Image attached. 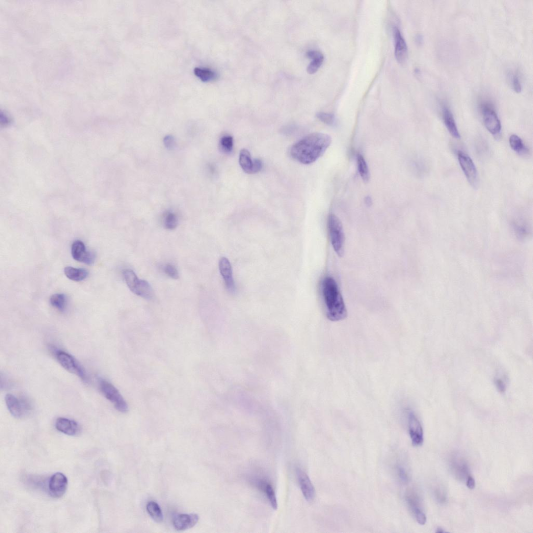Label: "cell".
Returning a JSON list of instances; mask_svg holds the SVG:
<instances>
[{
  "label": "cell",
  "mask_w": 533,
  "mask_h": 533,
  "mask_svg": "<svg viewBox=\"0 0 533 533\" xmlns=\"http://www.w3.org/2000/svg\"><path fill=\"white\" fill-rule=\"evenodd\" d=\"M71 255L77 262L92 265L95 262L96 254L87 251L86 246L80 240H76L71 245Z\"/></svg>",
  "instance_id": "cell-11"
},
{
  "label": "cell",
  "mask_w": 533,
  "mask_h": 533,
  "mask_svg": "<svg viewBox=\"0 0 533 533\" xmlns=\"http://www.w3.org/2000/svg\"><path fill=\"white\" fill-rule=\"evenodd\" d=\"M328 227L331 242L334 251L340 257L344 253L345 237L342 224L339 218L330 214L328 219Z\"/></svg>",
  "instance_id": "cell-4"
},
{
  "label": "cell",
  "mask_w": 533,
  "mask_h": 533,
  "mask_svg": "<svg viewBox=\"0 0 533 533\" xmlns=\"http://www.w3.org/2000/svg\"><path fill=\"white\" fill-rule=\"evenodd\" d=\"M442 114L444 122L449 132L450 133L455 139H459L461 138V134L459 133L455 120L451 111L449 110L447 107L444 106L443 107Z\"/></svg>",
  "instance_id": "cell-20"
},
{
  "label": "cell",
  "mask_w": 533,
  "mask_h": 533,
  "mask_svg": "<svg viewBox=\"0 0 533 533\" xmlns=\"http://www.w3.org/2000/svg\"><path fill=\"white\" fill-rule=\"evenodd\" d=\"M494 383L497 389L500 393L505 392L507 389V383L505 379L496 377L494 380Z\"/></svg>",
  "instance_id": "cell-35"
},
{
  "label": "cell",
  "mask_w": 533,
  "mask_h": 533,
  "mask_svg": "<svg viewBox=\"0 0 533 533\" xmlns=\"http://www.w3.org/2000/svg\"><path fill=\"white\" fill-rule=\"evenodd\" d=\"M458 159L460 166L470 185L474 188L478 185V178L475 165L471 158L466 153L458 151Z\"/></svg>",
  "instance_id": "cell-9"
},
{
  "label": "cell",
  "mask_w": 533,
  "mask_h": 533,
  "mask_svg": "<svg viewBox=\"0 0 533 533\" xmlns=\"http://www.w3.org/2000/svg\"><path fill=\"white\" fill-rule=\"evenodd\" d=\"M219 268L223 278L226 289L231 294L236 292V287L233 278V269L231 263L226 257H222L219 262Z\"/></svg>",
  "instance_id": "cell-15"
},
{
  "label": "cell",
  "mask_w": 533,
  "mask_h": 533,
  "mask_svg": "<svg viewBox=\"0 0 533 533\" xmlns=\"http://www.w3.org/2000/svg\"><path fill=\"white\" fill-rule=\"evenodd\" d=\"M122 274L128 287L134 294L146 299L153 298L154 292L147 281L139 279L130 269L124 270Z\"/></svg>",
  "instance_id": "cell-3"
},
{
  "label": "cell",
  "mask_w": 533,
  "mask_h": 533,
  "mask_svg": "<svg viewBox=\"0 0 533 533\" xmlns=\"http://www.w3.org/2000/svg\"><path fill=\"white\" fill-rule=\"evenodd\" d=\"M481 112L486 128L497 138L501 132V124L493 107L488 103H484L481 105Z\"/></svg>",
  "instance_id": "cell-7"
},
{
  "label": "cell",
  "mask_w": 533,
  "mask_h": 533,
  "mask_svg": "<svg viewBox=\"0 0 533 533\" xmlns=\"http://www.w3.org/2000/svg\"><path fill=\"white\" fill-rule=\"evenodd\" d=\"M64 274L70 280L80 282L85 280L88 276V271L83 268L67 267L64 269Z\"/></svg>",
  "instance_id": "cell-23"
},
{
  "label": "cell",
  "mask_w": 533,
  "mask_h": 533,
  "mask_svg": "<svg viewBox=\"0 0 533 533\" xmlns=\"http://www.w3.org/2000/svg\"><path fill=\"white\" fill-rule=\"evenodd\" d=\"M67 486V477L63 474L57 473L50 479L48 486L49 494L55 498H60L65 494Z\"/></svg>",
  "instance_id": "cell-10"
},
{
  "label": "cell",
  "mask_w": 533,
  "mask_h": 533,
  "mask_svg": "<svg viewBox=\"0 0 533 533\" xmlns=\"http://www.w3.org/2000/svg\"><path fill=\"white\" fill-rule=\"evenodd\" d=\"M164 143L167 148H173L175 144L173 137L171 135L167 136L164 139Z\"/></svg>",
  "instance_id": "cell-36"
},
{
  "label": "cell",
  "mask_w": 533,
  "mask_h": 533,
  "mask_svg": "<svg viewBox=\"0 0 533 533\" xmlns=\"http://www.w3.org/2000/svg\"><path fill=\"white\" fill-rule=\"evenodd\" d=\"M199 520L196 514H180L176 516L173 521V525L177 531H182L194 527Z\"/></svg>",
  "instance_id": "cell-18"
},
{
  "label": "cell",
  "mask_w": 533,
  "mask_h": 533,
  "mask_svg": "<svg viewBox=\"0 0 533 533\" xmlns=\"http://www.w3.org/2000/svg\"><path fill=\"white\" fill-rule=\"evenodd\" d=\"M406 501L418 524L424 525L426 524V517L421 507L420 497L415 491L411 490L407 492Z\"/></svg>",
  "instance_id": "cell-13"
},
{
  "label": "cell",
  "mask_w": 533,
  "mask_h": 533,
  "mask_svg": "<svg viewBox=\"0 0 533 533\" xmlns=\"http://www.w3.org/2000/svg\"><path fill=\"white\" fill-rule=\"evenodd\" d=\"M99 388L104 397L109 401L116 409L122 413L128 411V406L118 389L109 381L100 379Z\"/></svg>",
  "instance_id": "cell-5"
},
{
  "label": "cell",
  "mask_w": 533,
  "mask_h": 533,
  "mask_svg": "<svg viewBox=\"0 0 533 533\" xmlns=\"http://www.w3.org/2000/svg\"><path fill=\"white\" fill-rule=\"evenodd\" d=\"M511 81L512 86H513L514 91L517 93H520L522 91V87L520 77L517 73H514L512 75Z\"/></svg>",
  "instance_id": "cell-34"
},
{
  "label": "cell",
  "mask_w": 533,
  "mask_h": 533,
  "mask_svg": "<svg viewBox=\"0 0 533 533\" xmlns=\"http://www.w3.org/2000/svg\"><path fill=\"white\" fill-rule=\"evenodd\" d=\"M296 476L303 496L308 502L314 500L316 495L315 489L307 474L300 468L296 469Z\"/></svg>",
  "instance_id": "cell-14"
},
{
  "label": "cell",
  "mask_w": 533,
  "mask_h": 533,
  "mask_svg": "<svg viewBox=\"0 0 533 533\" xmlns=\"http://www.w3.org/2000/svg\"><path fill=\"white\" fill-rule=\"evenodd\" d=\"M56 356L62 368L69 372L77 375L83 382H88V377L85 370L74 356L61 350H57L56 352Z\"/></svg>",
  "instance_id": "cell-6"
},
{
  "label": "cell",
  "mask_w": 533,
  "mask_h": 533,
  "mask_svg": "<svg viewBox=\"0 0 533 533\" xmlns=\"http://www.w3.org/2000/svg\"><path fill=\"white\" fill-rule=\"evenodd\" d=\"M148 513L151 517L156 522H161L163 520V515L160 506L154 501H150L146 506Z\"/></svg>",
  "instance_id": "cell-26"
},
{
  "label": "cell",
  "mask_w": 533,
  "mask_h": 533,
  "mask_svg": "<svg viewBox=\"0 0 533 533\" xmlns=\"http://www.w3.org/2000/svg\"><path fill=\"white\" fill-rule=\"evenodd\" d=\"M5 401L9 412L16 419H23L30 413V404H28L26 401H21L17 399L14 395L6 394Z\"/></svg>",
  "instance_id": "cell-8"
},
{
  "label": "cell",
  "mask_w": 533,
  "mask_h": 533,
  "mask_svg": "<svg viewBox=\"0 0 533 533\" xmlns=\"http://www.w3.org/2000/svg\"><path fill=\"white\" fill-rule=\"evenodd\" d=\"M409 418V433L414 446H419L422 445L424 441L423 431L421 424L415 414L409 412L408 414Z\"/></svg>",
  "instance_id": "cell-12"
},
{
  "label": "cell",
  "mask_w": 533,
  "mask_h": 533,
  "mask_svg": "<svg viewBox=\"0 0 533 533\" xmlns=\"http://www.w3.org/2000/svg\"><path fill=\"white\" fill-rule=\"evenodd\" d=\"M239 163L243 171L248 174H254L255 160H252L249 152L246 149L240 151Z\"/></svg>",
  "instance_id": "cell-22"
},
{
  "label": "cell",
  "mask_w": 533,
  "mask_h": 533,
  "mask_svg": "<svg viewBox=\"0 0 533 533\" xmlns=\"http://www.w3.org/2000/svg\"><path fill=\"white\" fill-rule=\"evenodd\" d=\"M467 486L468 488L470 489H473L475 487V482L474 478L470 475H469L467 478Z\"/></svg>",
  "instance_id": "cell-37"
},
{
  "label": "cell",
  "mask_w": 533,
  "mask_h": 533,
  "mask_svg": "<svg viewBox=\"0 0 533 533\" xmlns=\"http://www.w3.org/2000/svg\"><path fill=\"white\" fill-rule=\"evenodd\" d=\"M509 143L511 149L518 154L523 155L527 153V148L518 135H511L509 138Z\"/></svg>",
  "instance_id": "cell-24"
},
{
  "label": "cell",
  "mask_w": 533,
  "mask_h": 533,
  "mask_svg": "<svg viewBox=\"0 0 533 533\" xmlns=\"http://www.w3.org/2000/svg\"><path fill=\"white\" fill-rule=\"evenodd\" d=\"M331 141L330 136L327 134L311 133L292 146L290 155L293 159L301 164H310L325 153Z\"/></svg>",
  "instance_id": "cell-1"
},
{
  "label": "cell",
  "mask_w": 533,
  "mask_h": 533,
  "mask_svg": "<svg viewBox=\"0 0 533 533\" xmlns=\"http://www.w3.org/2000/svg\"><path fill=\"white\" fill-rule=\"evenodd\" d=\"M321 291L328 318L332 321L346 319L347 309L336 281L331 277H326L322 281Z\"/></svg>",
  "instance_id": "cell-2"
},
{
  "label": "cell",
  "mask_w": 533,
  "mask_h": 533,
  "mask_svg": "<svg viewBox=\"0 0 533 533\" xmlns=\"http://www.w3.org/2000/svg\"><path fill=\"white\" fill-rule=\"evenodd\" d=\"M435 532L438 533H444V532H445V531L443 529L439 528H437L436 529V531Z\"/></svg>",
  "instance_id": "cell-40"
},
{
  "label": "cell",
  "mask_w": 533,
  "mask_h": 533,
  "mask_svg": "<svg viewBox=\"0 0 533 533\" xmlns=\"http://www.w3.org/2000/svg\"><path fill=\"white\" fill-rule=\"evenodd\" d=\"M164 226L167 229L174 230L178 225L177 216L173 213H167L164 218Z\"/></svg>",
  "instance_id": "cell-31"
},
{
  "label": "cell",
  "mask_w": 533,
  "mask_h": 533,
  "mask_svg": "<svg viewBox=\"0 0 533 533\" xmlns=\"http://www.w3.org/2000/svg\"><path fill=\"white\" fill-rule=\"evenodd\" d=\"M306 55L312 60L307 67V72L311 75L315 74L323 64L325 58L321 52L316 50L309 51Z\"/></svg>",
  "instance_id": "cell-21"
},
{
  "label": "cell",
  "mask_w": 533,
  "mask_h": 533,
  "mask_svg": "<svg viewBox=\"0 0 533 533\" xmlns=\"http://www.w3.org/2000/svg\"><path fill=\"white\" fill-rule=\"evenodd\" d=\"M195 75L203 82H210L216 79L217 75L214 70L207 68L196 67Z\"/></svg>",
  "instance_id": "cell-25"
},
{
  "label": "cell",
  "mask_w": 533,
  "mask_h": 533,
  "mask_svg": "<svg viewBox=\"0 0 533 533\" xmlns=\"http://www.w3.org/2000/svg\"><path fill=\"white\" fill-rule=\"evenodd\" d=\"M165 273L173 279H178L179 278L178 271L174 265L167 264L164 267Z\"/></svg>",
  "instance_id": "cell-33"
},
{
  "label": "cell",
  "mask_w": 533,
  "mask_h": 533,
  "mask_svg": "<svg viewBox=\"0 0 533 533\" xmlns=\"http://www.w3.org/2000/svg\"><path fill=\"white\" fill-rule=\"evenodd\" d=\"M395 472L397 476H398L399 480L402 483L406 484L409 482V473H408L407 469L404 465L401 464L396 465L395 467Z\"/></svg>",
  "instance_id": "cell-30"
},
{
  "label": "cell",
  "mask_w": 533,
  "mask_h": 533,
  "mask_svg": "<svg viewBox=\"0 0 533 533\" xmlns=\"http://www.w3.org/2000/svg\"><path fill=\"white\" fill-rule=\"evenodd\" d=\"M393 35L395 40V56L397 61L399 63L403 64L408 57V48L405 39L398 27L393 28Z\"/></svg>",
  "instance_id": "cell-16"
},
{
  "label": "cell",
  "mask_w": 533,
  "mask_h": 533,
  "mask_svg": "<svg viewBox=\"0 0 533 533\" xmlns=\"http://www.w3.org/2000/svg\"><path fill=\"white\" fill-rule=\"evenodd\" d=\"M255 484L257 487L265 494L272 507L274 510H277L278 508L277 499L275 491L271 484L267 480L263 479L256 480Z\"/></svg>",
  "instance_id": "cell-19"
},
{
  "label": "cell",
  "mask_w": 533,
  "mask_h": 533,
  "mask_svg": "<svg viewBox=\"0 0 533 533\" xmlns=\"http://www.w3.org/2000/svg\"><path fill=\"white\" fill-rule=\"evenodd\" d=\"M357 164L361 178L364 182H368L370 179L369 170L366 162L361 154L357 155Z\"/></svg>",
  "instance_id": "cell-28"
},
{
  "label": "cell",
  "mask_w": 533,
  "mask_h": 533,
  "mask_svg": "<svg viewBox=\"0 0 533 533\" xmlns=\"http://www.w3.org/2000/svg\"><path fill=\"white\" fill-rule=\"evenodd\" d=\"M50 304L54 307L60 311H64L67 306L66 296L64 294H55L52 296Z\"/></svg>",
  "instance_id": "cell-27"
},
{
  "label": "cell",
  "mask_w": 533,
  "mask_h": 533,
  "mask_svg": "<svg viewBox=\"0 0 533 533\" xmlns=\"http://www.w3.org/2000/svg\"><path fill=\"white\" fill-rule=\"evenodd\" d=\"M55 425L59 431L69 436H76L80 432V428L78 423L68 418L64 417L58 418Z\"/></svg>",
  "instance_id": "cell-17"
},
{
  "label": "cell",
  "mask_w": 533,
  "mask_h": 533,
  "mask_svg": "<svg viewBox=\"0 0 533 533\" xmlns=\"http://www.w3.org/2000/svg\"><path fill=\"white\" fill-rule=\"evenodd\" d=\"M364 202H365V205H366L367 206H371V205L372 204V201L371 198L369 196H368L367 197H365V198H364Z\"/></svg>",
  "instance_id": "cell-38"
},
{
  "label": "cell",
  "mask_w": 533,
  "mask_h": 533,
  "mask_svg": "<svg viewBox=\"0 0 533 533\" xmlns=\"http://www.w3.org/2000/svg\"><path fill=\"white\" fill-rule=\"evenodd\" d=\"M222 150L226 153L232 152L234 148V139L231 135H225L220 141Z\"/></svg>",
  "instance_id": "cell-29"
},
{
  "label": "cell",
  "mask_w": 533,
  "mask_h": 533,
  "mask_svg": "<svg viewBox=\"0 0 533 533\" xmlns=\"http://www.w3.org/2000/svg\"><path fill=\"white\" fill-rule=\"evenodd\" d=\"M316 117L322 122L329 125V126H332L335 122V117L332 114L319 112L316 114Z\"/></svg>",
  "instance_id": "cell-32"
},
{
  "label": "cell",
  "mask_w": 533,
  "mask_h": 533,
  "mask_svg": "<svg viewBox=\"0 0 533 533\" xmlns=\"http://www.w3.org/2000/svg\"><path fill=\"white\" fill-rule=\"evenodd\" d=\"M422 41H423L422 37L420 35H417L416 36V43L419 45H421V43H422Z\"/></svg>",
  "instance_id": "cell-39"
}]
</instances>
